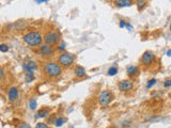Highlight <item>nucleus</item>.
<instances>
[{"label": "nucleus", "mask_w": 171, "mask_h": 128, "mask_svg": "<svg viewBox=\"0 0 171 128\" xmlns=\"http://www.w3.org/2000/svg\"><path fill=\"white\" fill-rule=\"evenodd\" d=\"M44 41L42 34L38 31H30L24 35V42L31 47H38Z\"/></svg>", "instance_id": "f257e3e1"}, {"label": "nucleus", "mask_w": 171, "mask_h": 128, "mask_svg": "<svg viewBox=\"0 0 171 128\" xmlns=\"http://www.w3.org/2000/svg\"><path fill=\"white\" fill-rule=\"evenodd\" d=\"M44 72L50 78H58L62 74V66L56 62H46L44 64Z\"/></svg>", "instance_id": "f03ea898"}, {"label": "nucleus", "mask_w": 171, "mask_h": 128, "mask_svg": "<svg viewBox=\"0 0 171 128\" xmlns=\"http://www.w3.org/2000/svg\"><path fill=\"white\" fill-rule=\"evenodd\" d=\"M74 61H75L74 55H72V54H70V52L68 51H63L62 54L59 56V58H58V63H59L61 66H63V67L71 66L74 63Z\"/></svg>", "instance_id": "7ed1b4c3"}, {"label": "nucleus", "mask_w": 171, "mask_h": 128, "mask_svg": "<svg viewBox=\"0 0 171 128\" xmlns=\"http://www.w3.org/2000/svg\"><path fill=\"white\" fill-rule=\"evenodd\" d=\"M44 38V42L45 44H48V45H55L60 41V33L57 31H48V32L45 33Z\"/></svg>", "instance_id": "20e7f679"}, {"label": "nucleus", "mask_w": 171, "mask_h": 128, "mask_svg": "<svg viewBox=\"0 0 171 128\" xmlns=\"http://www.w3.org/2000/svg\"><path fill=\"white\" fill-rule=\"evenodd\" d=\"M98 103H100V106L103 107H106L110 104V101H112V94L109 91L107 90H104L100 93L98 95Z\"/></svg>", "instance_id": "39448f33"}, {"label": "nucleus", "mask_w": 171, "mask_h": 128, "mask_svg": "<svg viewBox=\"0 0 171 128\" xmlns=\"http://www.w3.org/2000/svg\"><path fill=\"white\" fill-rule=\"evenodd\" d=\"M155 60V55L154 52L151 51V50H147V51L143 52V55H142L141 57V63L143 64V65L146 66H149L151 65L153 63V61Z\"/></svg>", "instance_id": "423d86ee"}, {"label": "nucleus", "mask_w": 171, "mask_h": 128, "mask_svg": "<svg viewBox=\"0 0 171 128\" xmlns=\"http://www.w3.org/2000/svg\"><path fill=\"white\" fill-rule=\"evenodd\" d=\"M118 88H119L120 91L122 92H128V91L133 90L134 88V82L130 79H126V80H122L118 83Z\"/></svg>", "instance_id": "0eeeda50"}, {"label": "nucleus", "mask_w": 171, "mask_h": 128, "mask_svg": "<svg viewBox=\"0 0 171 128\" xmlns=\"http://www.w3.org/2000/svg\"><path fill=\"white\" fill-rule=\"evenodd\" d=\"M19 97V91L16 87H12L9 89V92H8V98L9 101L14 103V101H16Z\"/></svg>", "instance_id": "6e6552de"}, {"label": "nucleus", "mask_w": 171, "mask_h": 128, "mask_svg": "<svg viewBox=\"0 0 171 128\" xmlns=\"http://www.w3.org/2000/svg\"><path fill=\"white\" fill-rule=\"evenodd\" d=\"M40 54H41L42 56H44V57H49L50 55H52V52H54V50H52V45H48V44H44V45H42L41 47H40Z\"/></svg>", "instance_id": "1a4fd4ad"}, {"label": "nucleus", "mask_w": 171, "mask_h": 128, "mask_svg": "<svg viewBox=\"0 0 171 128\" xmlns=\"http://www.w3.org/2000/svg\"><path fill=\"white\" fill-rule=\"evenodd\" d=\"M23 68L25 72H34L38 69V63L36 61H28L23 64Z\"/></svg>", "instance_id": "9d476101"}, {"label": "nucleus", "mask_w": 171, "mask_h": 128, "mask_svg": "<svg viewBox=\"0 0 171 128\" xmlns=\"http://www.w3.org/2000/svg\"><path fill=\"white\" fill-rule=\"evenodd\" d=\"M114 4L117 8H127L133 4L132 0H114Z\"/></svg>", "instance_id": "9b49d317"}, {"label": "nucleus", "mask_w": 171, "mask_h": 128, "mask_svg": "<svg viewBox=\"0 0 171 128\" xmlns=\"http://www.w3.org/2000/svg\"><path fill=\"white\" fill-rule=\"evenodd\" d=\"M74 74H75V76L77 78H84L86 76V69H84V66H80V65H77L74 69Z\"/></svg>", "instance_id": "f8f14e48"}, {"label": "nucleus", "mask_w": 171, "mask_h": 128, "mask_svg": "<svg viewBox=\"0 0 171 128\" xmlns=\"http://www.w3.org/2000/svg\"><path fill=\"white\" fill-rule=\"evenodd\" d=\"M126 73H127V75L130 77H135L138 75L139 68L135 65H130V66H127V68H126Z\"/></svg>", "instance_id": "ddd939ff"}, {"label": "nucleus", "mask_w": 171, "mask_h": 128, "mask_svg": "<svg viewBox=\"0 0 171 128\" xmlns=\"http://www.w3.org/2000/svg\"><path fill=\"white\" fill-rule=\"evenodd\" d=\"M49 115V110L46 108H43V109L39 110L38 113H36V119H44V117H47Z\"/></svg>", "instance_id": "4468645a"}, {"label": "nucleus", "mask_w": 171, "mask_h": 128, "mask_svg": "<svg viewBox=\"0 0 171 128\" xmlns=\"http://www.w3.org/2000/svg\"><path fill=\"white\" fill-rule=\"evenodd\" d=\"M25 80L26 82L30 83L34 80V72H26V76H25Z\"/></svg>", "instance_id": "2eb2a0df"}, {"label": "nucleus", "mask_w": 171, "mask_h": 128, "mask_svg": "<svg viewBox=\"0 0 171 128\" xmlns=\"http://www.w3.org/2000/svg\"><path fill=\"white\" fill-rule=\"evenodd\" d=\"M65 122H66V120H65L64 117L62 116L57 117V120L55 121V126H56V127H61Z\"/></svg>", "instance_id": "dca6fc26"}, {"label": "nucleus", "mask_w": 171, "mask_h": 128, "mask_svg": "<svg viewBox=\"0 0 171 128\" xmlns=\"http://www.w3.org/2000/svg\"><path fill=\"white\" fill-rule=\"evenodd\" d=\"M117 73H118L117 66H111V67L108 69V72H107L108 76H114V75H117Z\"/></svg>", "instance_id": "f3484780"}, {"label": "nucleus", "mask_w": 171, "mask_h": 128, "mask_svg": "<svg viewBox=\"0 0 171 128\" xmlns=\"http://www.w3.org/2000/svg\"><path fill=\"white\" fill-rule=\"evenodd\" d=\"M137 7L139 11H142L146 8V1L144 0H137Z\"/></svg>", "instance_id": "a211bd4d"}, {"label": "nucleus", "mask_w": 171, "mask_h": 128, "mask_svg": "<svg viewBox=\"0 0 171 128\" xmlns=\"http://www.w3.org/2000/svg\"><path fill=\"white\" fill-rule=\"evenodd\" d=\"M36 106H38V104H36V101L34 99V98H32V99L29 101V108H30V110H36Z\"/></svg>", "instance_id": "6ab92c4d"}, {"label": "nucleus", "mask_w": 171, "mask_h": 128, "mask_svg": "<svg viewBox=\"0 0 171 128\" xmlns=\"http://www.w3.org/2000/svg\"><path fill=\"white\" fill-rule=\"evenodd\" d=\"M9 49H10V47H9V45H7V44H1L0 45V51L1 52H8L9 51Z\"/></svg>", "instance_id": "aec40b11"}, {"label": "nucleus", "mask_w": 171, "mask_h": 128, "mask_svg": "<svg viewBox=\"0 0 171 128\" xmlns=\"http://www.w3.org/2000/svg\"><path fill=\"white\" fill-rule=\"evenodd\" d=\"M155 85H156V79H154V78H153V79H150L147 83V89H151V88H153Z\"/></svg>", "instance_id": "412c9836"}, {"label": "nucleus", "mask_w": 171, "mask_h": 128, "mask_svg": "<svg viewBox=\"0 0 171 128\" xmlns=\"http://www.w3.org/2000/svg\"><path fill=\"white\" fill-rule=\"evenodd\" d=\"M65 47H66V45H65V43L64 42H61L60 44H58V47H57V49L58 50H61V51H65Z\"/></svg>", "instance_id": "4be33fe9"}, {"label": "nucleus", "mask_w": 171, "mask_h": 128, "mask_svg": "<svg viewBox=\"0 0 171 128\" xmlns=\"http://www.w3.org/2000/svg\"><path fill=\"white\" fill-rule=\"evenodd\" d=\"M36 128H48V125L45 123H38L36 124Z\"/></svg>", "instance_id": "5701e85b"}, {"label": "nucleus", "mask_w": 171, "mask_h": 128, "mask_svg": "<svg viewBox=\"0 0 171 128\" xmlns=\"http://www.w3.org/2000/svg\"><path fill=\"white\" fill-rule=\"evenodd\" d=\"M164 87L165 88H171V78L168 80H166L165 82H164Z\"/></svg>", "instance_id": "b1692460"}, {"label": "nucleus", "mask_w": 171, "mask_h": 128, "mask_svg": "<svg viewBox=\"0 0 171 128\" xmlns=\"http://www.w3.org/2000/svg\"><path fill=\"white\" fill-rule=\"evenodd\" d=\"M119 26H120V28H125V26H126V22L123 20V19H121V20H120Z\"/></svg>", "instance_id": "393cba45"}, {"label": "nucleus", "mask_w": 171, "mask_h": 128, "mask_svg": "<svg viewBox=\"0 0 171 128\" xmlns=\"http://www.w3.org/2000/svg\"><path fill=\"white\" fill-rule=\"evenodd\" d=\"M125 28H126V29H128L130 31L133 30V26H132V25H130V22H126V26H125Z\"/></svg>", "instance_id": "a878e982"}, {"label": "nucleus", "mask_w": 171, "mask_h": 128, "mask_svg": "<svg viewBox=\"0 0 171 128\" xmlns=\"http://www.w3.org/2000/svg\"><path fill=\"white\" fill-rule=\"evenodd\" d=\"M18 127L19 128H25V127H27V128H30V125L29 124H27V123H26V124H23V125H18Z\"/></svg>", "instance_id": "bb28decb"}, {"label": "nucleus", "mask_w": 171, "mask_h": 128, "mask_svg": "<svg viewBox=\"0 0 171 128\" xmlns=\"http://www.w3.org/2000/svg\"><path fill=\"white\" fill-rule=\"evenodd\" d=\"M49 0H36V2L38 3V4H40V3H44V2H48Z\"/></svg>", "instance_id": "cd10ccee"}, {"label": "nucleus", "mask_w": 171, "mask_h": 128, "mask_svg": "<svg viewBox=\"0 0 171 128\" xmlns=\"http://www.w3.org/2000/svg\"><path fill=\"white\" fill-rule=\"evenodd\" d=\"M0 77H1V79H3V77H4V72H3V69L0 71Z\"/></svg>", "instance_id": "c85d7f7f"}, {"label": "nucleus", "mask_w": 171, "mask_h": 128, "mask_svg": "<svg viewBox=\"0 0 171 128\" xmlns=\"http://www.w3.org/2000/svg\"><path fill=\"white\" fill-rule=\"evenodd\" d=\"M167 56H168V57H171V49L167 50Z\"/></svg>", "instance_id": "c756f323"}, {"label": "nucleus", "mask_w": 171, "mask_h": 128, "mask_svg": "<svg viewBox=\"0 0 171 128\" xmlns=\"http://www.w3.org/2000/svg\"><path fill=\"white\" fill-rule=\"evenodd\" d=\"M170 28H171V26H170Z\"/></svg>", "instance_id": "7c9ffc66"}]
</instances>
